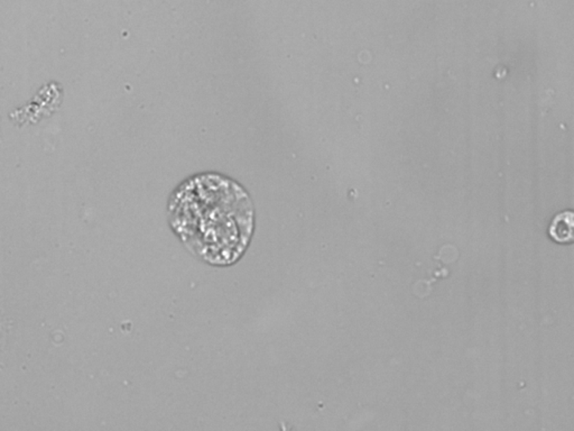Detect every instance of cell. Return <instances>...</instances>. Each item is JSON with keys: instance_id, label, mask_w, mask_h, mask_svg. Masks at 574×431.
I'll use <instances>...</instances> for the list:
<instances>
[{"instance_id": "cell-1", "label": "cell", "mask_w": 574, "mask_h": 431, "mask_svg": "<svg viewBox=\"0 0 574 431\" xmlns=\"http://www.w3.org/2000/svg\"><path fill=\"white\" fill-rule=\"evenodd\" d=\"M171 226L193 254L227 266L242 256L254 232V210L244 189L219 175H202L177 190Z\"/></svg>"}, {"instance_id": "cell-2", "label": "cell", "mask_w": 574, "mask_h": 431, "mask_svg": "<svg viewBox=\"0 0 574 431\" xmlns=\"http://www.w3.org/2000/svg\"><path fill=\"white\" fill-rule=\"evenodd\" d=\"M551 235L555 241L566 242L572 237V217L566 221V214H560L551 227Z\"/></svg>"}]
</instances>
